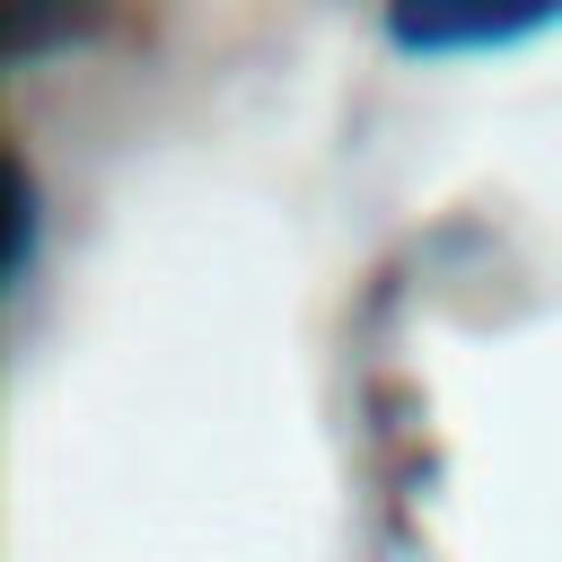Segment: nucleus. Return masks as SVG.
Returning <instances> with one entry per match:
<instances>
[{"label":"nucleus","mask_w":562,"mask_h":562,"mask_svg":"<svg viewBox=\"0 0 562 562\" xmlns=\"http://www.w3.org/2000/svg\"><path fill=\"white\" fill-rule=\"evenodd\" d=\"M562 9H448V0H422V9H386V44L395 53H501V44H527V35H553Z\"/></svg>","instance_id":"1"}]
</instances>
